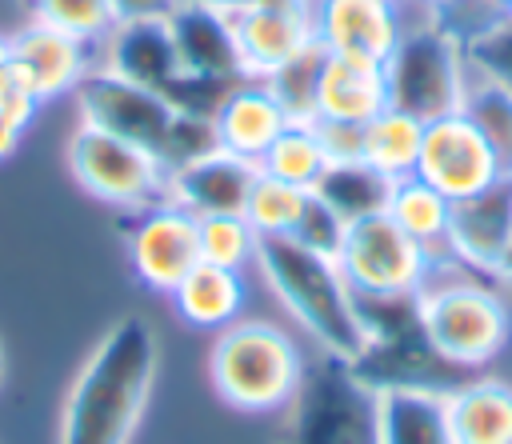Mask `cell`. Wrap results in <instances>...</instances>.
I'll list each match as a JSON object with an SVG mask.
<instances>
[{"instance_id": "obj_18", "label": "cell", "mask_w": 512, "mask_h": 444, "mask_svg": "<svg viewBox=\"0 0 512 444\" xmlns=\"http://www.w3.org/2000/svg\"><path fill=\"white\" fill-rule=\"evenodd\" d=\"M164 24H168V36L176 44L184 72L204 76V80H228V84L248 80L236 36H232V20L224 8L176 0L172 12L164 16Z\"/></svg>"}, {"instance_id": "obj_4", "label": "cell", "mask_w": 512, "mask_h": 444, "mask_svg": "<svg viewBox=\"0 0 512 444\" xmlns=\"http://www.w3.org/2000/svg\"><path fill=\"white\" fill-rule=\"evenodd\" d=\"M416 296H420V324L432 348L448 364L464 372H480L508 348L512 312H508V300L500 296V284L468 272L456 256H452V268H444L432 256L428 280Z\"/></svg>"}, {"instance_id": "obj_23", "label": "cell", "mask_w": 512, "mask_h": 444, "mask_svg": "<svg viewBox=\"0 0 512 444\" xmlns=\"http://www.w3.org/2000/svg\"><path fill=\"white\" fill-rule=\"evenodd\" d=\"M176 316L192 328H228L232 320H240V308L248 300V284L240 272L220 268V264H196L172 292H168Z\"/></svg>"}, {"instance_id": "obj_33", "label": "cell", "mask_w": 512, "mask_h": 444, "mask_svg": "<svg viewBox=\"0 0 512 444\" xmlns=\"http://www.w3.org/2000/svg\"><path fill=\"white\" fill-rule=\"evenodd\" d=\"M36 24L60 28L68 36L80 40H108V32L116 28V12L108 0H24Z\"/></svg>"}, {"instance_id": "obj_43", "label": "cell", "mask_w": 512, "mask_h": 444, "mask_svg": "<svg viewBox=\"0 0 512 444\" xmlns=\"http://www.w3.org/2000/svg\"><path fill=\"white\" fill-rule=\"evenodd\" d=\"M492 4H500L504 12H512V0H492Z\"/></svg>"}, {"instance_id": "obj_28", "label": "cell", "mask_w": 512, "mask_h": 444, "mask_svg": "<svg viewBox=\"0 0 512 444\" xmlns=\"http://www.w3.org/2000/svg\"><path fill=\"white\" fill-rule=\"evenodd\" d=\"M328 164L332 160H328V152H324L320 132H316L312 120H288L284 132L260 156V172L264 176H276V180L296 184V188H312Z\"/></svg>"}, {"instance_id": "obj_24", "label": "cell", "mask_w": 512, "mask_h": 444, "mask_svg": "<svg viewBox=\"0 0 512 444\" xmlns=\"http://www.w3.org/2000/svg\"><path fill=\"white\" fill-rule=\"evenodd\" d=\"M380 444H456L440 392L384 388L380 392Z\"/></svg>"}, {"instance_id": "obj_37", "label": "cell", "mask_w": 512, "mask_h": 444, "mask_svg": "<svg viewBox=\"0 0 512 444\" xmlns=\"http://www.w3.org/2000/svg\"><path fill=\"white\" fill-rule=\"evenodd\" d=\"M320 132V144L328 152V160H360L364 148V128L356 124H332V120H312Z\"/></svg>"}, {"instance_id": "obj_8", "label": "cell", "mask_w": 512, "mask_h": 444, "mask_svg": "<svg viewBox=\"0 0 512 444\" xmlns=\"http://www.w3.org/2000/svg\"><path fill=\"white\" fill-rule=\"evenodd\" d=\"M384 88L388 108L408 112L420 124L460 112L468 88L464 40L440 20L404 28L392 56L384 60Z\"/></svg>"}, {"instance_id": "obj_2", "label": "cell", "mask_w": 512, "mask_h": 444, "mask_svg": "<svg viewBox=\"0 0 512 444\" xmlns=\"http://www.w3.org/2000/svg\"><path fill=\"white\" fill-rule=\"evenodd\" d=\"M256 268L264 272L276 300L292 312L296 324H304L316 344L348 364L364 352V320L352 284L344 280L336 256H320L292 236H260L256 244Z\"/></svg>"}, {"instance_id": "obj_21", "label": "cell", "mask_w": 512, "mask_h": 444, "mask_svg": "<svg viewBox=\"0 0 512 444\" xmlns=\"http://www.w3.org/2000/svg\"><path fill=\"white\" fill-rule=\"evenodd\" d=\"M384 108H388L384 64L352 60V56H332V52L324 56L320 84H316V116L312 120H332V124L364 128Z\"/></svg>"}, {"instance_id": "obj_32", "label": "cell", "mask_w": 512, "mask_h": 444, "mask_svg": "<svg viewBox=\"0 0 512 444\" xmlns=\"http://www.w3.org/2000/svg\"><path fill=\"white\" fill-rule=\"evenodd\" d=\"M196 240H200V260L220 264L232 272H244L256 260V228L236 212V216H200L196 220Z\"/></svg>"}, {"instance_id": "obj_17", "label": "cell", "mask_w": 512, "mask_h": 444, "mask_svg": "<svg viewBox=\"0 0 512 444\" xmlns=\"http://www.w3.org/2000/svg\"><path fill=\"white\" fill-rule=\"evenodd\" d=\"M260 176L256 160L232 156L224 148H212L180 168L168 172V200L184 212L200 216H244V200Z\"/></svg>"}, {"instance_id": "obj_10", "label": "cell", "mask_w": 512, "mask_h": 444, "mask_svg": "<svg viewBox=\"0 0 512 444\" xmlns=\"http://www.w3.org/2000/svg\"><path fill=\"white\" fill-rule=\"evenodd\" d=\"M64 156H68L72 180L92 200H104V204H116L128 212H144V208L168 200V168L152 152H144L104 128L80 124L68 136Z\"/></svg>"}, {"instance_id": "obj_26", "label": "cell", "mask_w": 512, "mask_h": 444, "mask_svg": "<svg viewBox=\"0 0 512 444\" xmlns=\"http://www.w3.org/2000/svg\"><path fill=\"white\" fill-rule=\"evenodd\" d=\"M420 140H424V124L408 112L384 108L380 116H372L364 124V148L360 160H368L372 168H380L384 176L400 180L416 172V156H420Z\"/></svg>"}, {"instance_id": "obj_42", "label": "cell", "mask_w": 512, "mask_h": 444, "mask_svg": "<svg viewBox=\"0 0 512 444\" xmlns=\"http://www.w3.org/2000/svg\"><path fill=\"white\" fill-rule=\"evenodd\" d=\"M504 292H512V260H508V272H504V284H500Z\"/></svg>"}, {"instance_id": "obj_30", "label": "cell", "mask_w": 512, "mask_h": 444, "mask_svg": "<svg viewBox=\"0 0 512 444\" xmlns=\"http://www.w3.org/2000/svg\"><path fill=\"white\" fill-rule=\"evenodd\" d=\"M304 204H308V188H296V184H284L260 172L244 200V220L256 228V236H288Z\"/></svg>"}, {"instance_id": "obj_9", "label": "cell", "mask_w": 512, "mask_h": 444, "mask_svg": "<svg viewBox=\"0 0 512 444\" xmlns=\"http://www.w3.org/2000/svg\"><path fill=\"white\" fill-rule=\"evenodd\" d=\"M104 68H112L116 76H124L132 84H144V88L160 92L164 100H172L176 108H184L192 116H208V120H212V112L220 108V100L232 88L228 80H204V76L184 72L164 20L116 24L108 32Z\"/></svg>"}, {"instance_id": "obj_14", "label": "cell", "mask_w": 512, "mask_h": 444, "mask_svg": "<svg viewBox=\"0 0 512 444\" xmlns=\"http://www.w3.org/2000/svg\"><path fill=\"white\" fill-rule=\"evenodd\" d=\"M128 260L144 288L168 296L200 264L196 216L172 200L144 208L136 216V224L128 228Z\"/></svg>"}, {"instance_id": "obj_29", "label": "cell", "mask_w": 512, "mask_h": 444, "mask_svg": "<svg viewBox=\"0 0 512 444\" xmlns=\"http://www.w3.org/2000/svg\"><path fill=\"white\" fill-rule=\"evenodd\" d=\"M460 112L468 116V124L484 136V144L492 148L496 164L504 176H512V92L500 88L488 76L468 80L464 88V104Z\"/></svg>"}, {"instance_id": "obj_39", "label": "cell", "mask_w": 512, "mask_h": 444, "mask_svg": "<svg viewBox=\"0 0 512 444\" xmlns=\"http://www.w3.org/2000/svg\"><path fill=\"white\" fill-rule=\"evenodd\" d=\"M20 136H24V128H16L12 120L0 116V160H8V156L20 148Z\"/></svg>"}, {"instance_id": "obj_12", "label": "cell", "mask_w": 512, "mask_h": 444, "mask_svg": "<svg viewBox=\"0 0 512 444\" xmlns=\"http://www.w3.org/2000/svg\"><path fill=\"white\" fill-rule=\"evenodd\" d=\"M444 248L476 276L504 284L512 260V176L480 188L476 196L452 200Z\"/></svg>"}, {"instance_id": "obj_36", "label": "cell", "mask_w": 512, "mask_h": 444, "mask_svg": "<svg viewBox=\"0 0 512 444\" xmlns=\"http://www.w3.org/2000/svg\"><path fill=\"white\" fill-rule=\"evenodd\" d=\"M44 104H48V100L40 96V88L32 84V76H28L16 60H8V64L0 68V116L12 120L16 128H28V124L40 116Z\"/></svg>"}, {"instance_id": "obj_31", "label": "cell", "mask_w": 512, "mask_h": 444, "mask_svg": "<svg viewBox=\"0 0 512 444\" xmlns=\"http://www.w3.org/2000/svg\"><path fill=\"white\" fill-rule=\"evenodd\" d=\"M324 56L328 52L320 44H308L304 52H296L292 60H284L280 68H272L264 76V84L272 88V96L280 100L288 120H312L316 116V84H320Z\"/></svg>"}, {"instance_id": "obj_7", "label": "cell", "mask_w": 512, "mask_h": 444, "mask_svg": "<svg viewBox=\"0 0 512 444\" xmlns=\"http://www.w3.org/2000/svg\"><path fill=\"white\" fill-rule=\"evenodd\" d=\"M280 444H380V392L332 352L308 360Z\"/></svg>"}, {"instance_id": "obj_45", "label": "cell", "mask_w": 512, "mask_h": 444, "mask_svg": "<svg viewBox=\"0 0 512 444\" xmlns=\"http://www.w3.org/2000/svg\"><path fill=\"white\" fill-rule=\"evenodd\" d=\"M428 4H456V0H428Z\"/></svg>"}, {"instance_id": "obj_3", "label": "cell", "mask_w": 512, "mask_h": 444, "mask_svg": "<svg viewBox=\"0 0 512 444\" xmlns=\"http://www.w3.org/2000/svg\"><path fill=\"white\" fill-rule=\"evenodd\" d=\"M72 96L80 104L84 124L104 128L152 152L168 172L216 148V132L208 116H192L172 100H164L160 92L116 76L112 68H92Z\"/></svg>"}, {"instance_id": "obj_35", "label": "cell", "mask_w": 512, "mask_h": 444, "mask_svg": "<svg viewBox=\"0 0 512 444\" xmlns=\"http://www.w3.org/2000/svg\"><path fill=\"white\" fill-rule=\"evenodd\" d=\"M344 228H348V224H344L320 196L308 192V204H304V212H300V220H296V228H292L288 236H292L296 244L320 252V256H336V252H340V240H344Z\"/></svg>"}, {"instance_id": "obj_20", "label": "cell", "mask_w": 512, "mask_h": 444, "mask_svg": "<svg viewBox=\"0 0 512 444\" xmlns=\"http://www.w3.org/2000/svg\"><path fill=\"white\" fill-rule=\"evenodd\" d=\"M92 48H96L92 40L68 36V32L36 24V20L12 36V60L32 76V84L40 88L44 100H56V96L80 88V80L96 68Z\"/></svg>"}, {"instance_id": "obj_5", "label": "cell", "mask_w": 512, "mask_h": 444, "mask_svg": "<svg viewBox=\"0 0 512 444\" xmlns=\"http://www.w3.org/2000/svg\"><path fill=\"white\" fill-rule=\"evenodd\" d=\"M304 356L296 340L268 320H232L208 352V380L220 404L244 416H268L292 404Z\"/></svg>"}, {"instance_id": "obj_38", "label": "cell", "mask_w": 512, "mask_h": 444, "mask_svg": "<svg viewBox=\"0 0 512 444\" xmlns=\"http://www.w3.org/2000/svg\"><path fill=\"white\" fill-rule=\"evenodd\" d=\"M108 4L116 12V24H128V20H164L176 0H108Z\"/></svg>"}, {"instance_id": "obj_22", "label": "cell", "mask_w": 512, "mask_h": 444, "mask_svg": "<svg viewBox=\"0 0 512 444\" xmlns=\"http://www.w3.org/2000/svg\"><path fill=\"white\" fill-rule=\"evenodd\" d=\"M456 444H512V384L472 376L444 396Z\"/></svg>"}, {"instance_id": "obj_41", "label": "cell", "mask_w": 512, "mask_h": 444, "mask_svg": "<svg viewBox=\"0 0 512 444\" xmlns=\"http://www.w3.org/2000/svg\"><path fill=\"white\" fill-rule=\"evenodd\" d=\"M12 60V36H0V68Z\"/></svg>"}, {"instance_id": "obj_1", "label": "cell", "mask_w": 512, "mask_h": 444, "mask_svg": "<svg viewBox=\"0 0 512 444\" xmlns=\"http://www.w3.org/2000/svg\"><path fill=\"white\" fill-rule=\"evenodd\" d=\"M160 368V344L144 316L116 320L76 372L56 444H132Z\"/></svg>"}, {"instance_id": "obj_34", "label": "cell", "mask_w": 512, "mask_h": 444, "mask_svg": "<svg viewBox=\"0 0 512 444\" xmlns=\"http://www.w3.org/2000/svg\"><path fill=\"white\" fill-rule=\"evenodd\" d=\"M464 60H468V68H476V76H488L512 92V12H500L484 28L468 32Z\"/></svg>"}, {"instance_id": "obj_25", "label": "cell", "mask_w": 512, "mask_h": 444, "mask_svg": "<svg viewBox=\"0 0 512 444\" xmlns=\"http://www.w3.org/2000/svg\"><path fill=\"white\" fill-rule=\"evenodd\" d=\"M392 184L396 180L384 176L380 168H372L368 160H332L308 192L320 196L344 224H352V220L384 212L388 196H392Z\"/></svg>"}, {"instance_id": "obj_13", "label": "cell", "mask_w": 512, "mask_h": 444, "mask_svg": "<svg viewBox=\"0 0 512 444\" xmlns=\"http://www.w3.org/2000/svg\"><path fill=\"white\" fill-rule=\"evenodd\" d=\"M412 176H420L448 200H464V196H476L480 188L496 184L504 172H500L492 148L484 144V136L468 124V116L452 112V116L424 124V140H420Z\"/></svg>"}, {"instance_id": "obj_15", "label": "cell", "mask_w": 512, "mask_h": 444, "mask_svg": "<svg viewBox=\"0 0 512 444\" xmlns=\"http://www.w3.org/2000/svg\"><path fill=\"white\" fill-rule=\"evenodd\" d=\"M228 20L244 72L256 80L316 44V0H252L232 8Z\"/></svg>"}, {"instance_id": "obj_19", "label": "cell", "mask_w": 512, "mask_h": 444, "mask_svg": "<svg viewBox=\"0 0 512 444\" xmlns=\"http://www.w3.org/2000/svg\"><path fill=\"white\" fill-rule=\"evenodd\" d=\"M288 112L280 108V100L272 96V88L256 76L236 80L228 88V96L220 100V108L212 112V132H216V148L256 160L268 152V144L284 132Z\"/></svg>"}, {"instance_id": "obj_11", "label": "cell", "mask_w": 512, "mask_h": 444, "mask_svg": "<svg viewBox=\"0 0 512 444\" xmlns=\"http://www.w3.org/2000/svg\"><path fill=\"white\" fill-rule=\"evenodd\" d=\"M336 264L356 296H412L428 280L432 252L416 244L388 212H376L344 228Z\"/></svg>"}, {"instance_id": "obj_16", "label": "cell", "mask_w": 512, "mask_h": 444, "mask_svg": "<svg viewBox=\"0 0 512 444\" xmlns=\"http://www.w3.org/2000/svg\"><path fill=\"white\" fill-rule=\"evenodd\" d=\"M400 36L396 0H316V44L332 56L384 64Z\"/></svg>"}, {"instance_id": "obj_27", "label": "cell", "mask_w": 512, "mask_h": 444, "mask_svg": "<svg viewBox=\"0 0 512 444\" xmlns=\"http://www.w3.org/2000/svg\"><path fill=\"white\" fill-rule=\"evenodd\" d=\"M448 208L452 200L440 196L432 184H424L420 176H400L392 184L388 196V216L428 252H444V236H448Z\"/></svg>"}, {"instance_id": "obj_44", "label": "cell", "mask_w": 512, "mask_h": 444, "mask_svg": "<svg viewBox=\"0 0 512 444\" xmlns=\"http://www.w3.org/2000/svg\"><path fill=\"white\" fill-rule=\"evenodd\" d=\"M0 384H4V348H0Z\"/></svg>"}, {"instance_id": "obj_6", "label": "cell", "mask_w": 512, "mask_h": 444, "mask_svg": "<svg viewBox=\"0 0 512 444\" xmlns=\"http://www.w3.org/2000/svg\"><path fill=\"white\" fill-rule=\"evenodd\" d=\"M364 320V352L352 364L376 392L384 388H420L448 396L472 372L448 364L424 324H420V296H356Z\"/></svg>"}, {"instance_id": "obj_40", "label": "cell", "mask_w": 512, "mask_h": 444, "mask_svg": "<svg viewBox=\"0 0 512 444\" xmlns=\"http://www.w3.org/2000/svg\"><path fill=\"white\" fill-rule=\"evenodd\" d=\"M196 4H212V8H224V12H232V8H244V4H252V0H196Z\"/></svg>"}]
</instances>
